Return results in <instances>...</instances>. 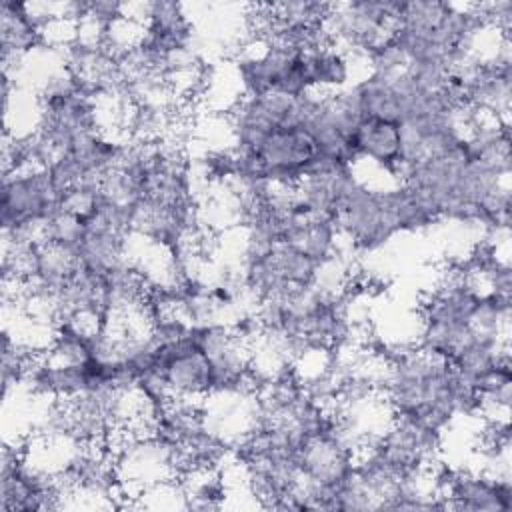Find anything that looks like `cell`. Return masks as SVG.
<instances>
[{"label":"cell","mask_w":512,"mask_h":512,"mask_svg":"<svg viewBox=\"0 0 512 512\" xmlns=\"http://www.w3.org/2000/svg\"><path fill=\"white\" fill-rule=\"evenodd\" d=\"M352 58L336 46H324L304 52V68L310 90L334 94L350 86Z\"/></svg>","instance_id":"cell-7"},{"label":"cell","mask_w":512,"mask_h":512,"mask_svg":"<svg viewBox=\"0 0 512 512\" xmlns=\"http://www.w3.org/2000/svg\"><path fill=\"white\" fill-rule=\"evenodd\" d=\"M400 124L382 118H362L350 138L354 154L366 158L392 176H400Z\"/></svg>","instance_id":"cell-6"},{"label":"cell","mask_w":512,"mask_h":512,"mask_svg":"<svg viewBox=\"0 0 512 512\" xmlns=\"http://www.w3.org/2000/svg\"><path fill=\"white\" fill-rule=\"evenodd\" d=\"M60 210V192L46 170H16L2 176L0 222L10 230L26 222H46Z\"/></svg>","instance_id":"cell-3"},{"label":"cell","mask_w":512,"mask_h":512,"mask_svg":"<svg viewBox=\"0 0 512 512\" xmlns=\"http://www.w3.org/2000/svg\"><path fill=\"white\" fill-rule=\"evenodd\" d=\"M340 236H346L356 250L374 252L400 234L392 188H370L360 182L336 214Z\"/></svg>","instance_id":"cell-1"},{"label":"cell","mask_w":512,"mask_h":512,"mask_svg":"<svg viewBox=\"0 0 512 512\" xmlns=\"http://www.w3.org/2000/svg\"><path fill=\"white\" fill-rule=\"evenodd\" d=\"M356 454L332 430L306 438L298 450L300 482L338 490L340 484L352 474Z\"/></svg>","instance_id":"cell-5"},{"label":"cell","mask_w":512,"mask_h":512,"mask_svg":"<svg viewBox=\"0 0 512 512\" xmlns=\"http://www.w3.org/2000/svg\"><path fill=\"white\" fill-rule=\"evenodd\" d=\"M44 34L32 22L28 2L4 0L0 4V48L2 54L26 56L30 50L42 46Z\"/></svg>","instance_id":"cell-8"},{"label":"cell","mask_w":512,"mask_h":512,"mask_svg":"<svg viewBox=\"0 0 512 512\" xmlns=\"http://www.w3.org/2000/svg\"><path fill=\"white\" fill-rule=\"evenodd\" d=\"M272 186H296L312 168L318 152L312 136L300 124L274 128L254 154Z\"/></svg>","instance_id":"cell-4"},{"label":"cell","mask_w":512,"mask_h":512,"mask_svg":"<svg viewBox=\"0 0 512 512\" xmlns=\"http://www.w3.org/2000/svg\"><path fill=\"white\" fill-rule=\"evenodd\" d=\"M156 370L174 400L202 402L212 394V366L190 328L178 338L158 342Z\"/></svg>","instance_id":"cell-2"},{"label":"cell","mask_w":512,"mask_h":512,"mask_svg":"<svg viewBox=\"0 0 512 512\" xmlns=\"http://www.w3.org/2000/svg\"><path fill=\"white\" fill-rule=\"evenodd\" d=\"M272 262L282 280L292 288L312 286L320 272V262L290 244H278L272 252Z\"/></svg>","instance_id":"cell-9"}]
</instances>
